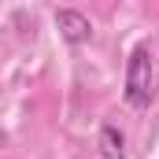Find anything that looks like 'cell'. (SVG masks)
Listing matches in <instances>:
<instances>
[{"mask_svg":"<svg viewBox=\"0 0 159 159\" xmlns=\"http://www.w3.org/2000/svg\"><path fill=\"white\" fill-rule=\"evenodd\" d=\"M152 85H156L152 52L141 44V48L129 52V63H126V104L129 107H148L152 104Z\"/></svg>","mask_w":159,"mask_h":159,"instance_id":"1","label":"cell"},{"mask_svg":"<svg viewBox=\"0 0 159 159\" xmlns=\"http://www.w3.org/2000/svg\"><path fill=\"white\" fill-rule=\"evenodd\" d=\"M56 26H59L63 41L74 44V48L93 41V22H89L81 11H74V7H59V11H56Z\"/></svg>","mask_w":159,"mask_h":159,"instance_id":"2","label":"cell"},{"mask_svg":"<svg viewBox=\"0 0 159 159\" xmlns=\"http://www.w3.org/2000/svg\"><path fill=\"white\" fill-rule=\"evenodd\" d=\"M96 148H100V159H126V137L115 126H104L96 137Z\"/></svg>","mask_w":159,"mask_h":159,"instance_id":"3","label":"cell"}]
</instances>
